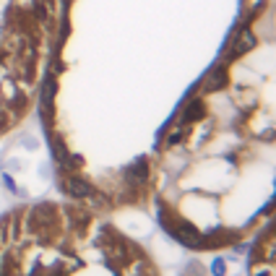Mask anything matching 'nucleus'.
Segmentation results:
<instances>
[{"mask_svg":"<svg viewBox=\"0 0 276 276\" xmlns=\"http://www.w3.org/2000/svg\"><path fill=\"white\" fill-rule=\"evenodd\" d=\"M0 276H151L141 250L91 204L39 201L0 219Z\"/></svg>","mask_w":276,"mask_h":276,"instance_id":"nucleus-1","label":"nucleus"},{"mask_svg":"<svg viewBox=\"0 0 276 276\" xmlns=\"http://www.w3.org/2000/svg\"><path fill=\"white\" fill-rule=\"evenodd\" d=\"M60 26L58 0H0V138L34 109Z\"/></svg>","mask_w":276,"mask_h":276,"instance_id":"nucleus-2","label":"nucleus"}]
</instances>
